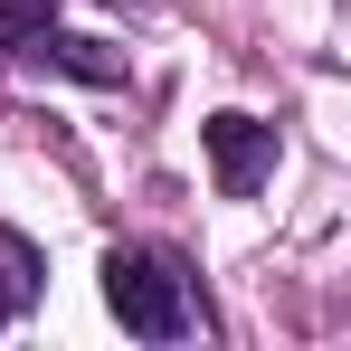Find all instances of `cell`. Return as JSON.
Segmentation results:
<instances>
[{
    "label": "cell",
    "instance_id": "obj_1",
    "mask_svg": "<svg viewBox=\"0 0 351 351\" xmlns=\"http://www.w3.org/2000/svg\"><path fill=\"white\" fill-rule=\"evenodd\" d=\"M105 313L143 342H180L190 332V285H180L171 256H143V247H114L105 256Z\"/></svg>",
    "mask_w": 351,
    "mask_h": 351
},
{
    "label": "cell",
    "instance_id": "obj_2",
    "mask_svg": "<svg viewBox=\"0 0 351 351\" xmlns=\"http://www.w3.org/2000/svg\"><path fill=\"white\" fill-rule=\"evenodd\" d=\"M209 171H219L228 199H256L266 171H276V123H256V114H209Z\"/></svg>",
    "mask_w": 351,
    "mask_h": 351
},
{
    "label": "cell",
    "instance_id": "obj_3",
    "mask_svg": "<svg viewBox=\"0 0 351 351\" xmlns=\"http://www.w3.org/2000/svg\"><path fill=\"white\" fill-rule=\"evenodd\" d=\"M29 48H38V58H58L66 76H95V86H114V76H123V58H105L95 38H48V29H38Z\"/></svg>",
    "mask_w": 351,
    "mask_h": 351
},
{
    "label": "cell",
    "instance_id": "obj_4",
    "mask_svg": "<svg viewBox=\"0 0 351 351\" xmlns=\"http://www.w3.org/2000/svg\"><path fill=\"white\" fill-rule=\"evenodd\" d=\"M48 19H58V0H0V48H29Z\"/></svg>",
    "mask_w": 351,
    "mask_h": 351
},
{
    "label": "cell",
    "instance_id": "obj_5",
    "mask_svg": "<svg viewBox=\"0 0 351 351\" xmlns=\"http://www.w3.org/2000/svg\"><path fill=\"white\" fill-rule=\"evenodd\" d=\"M29 266H38V256H29V237L0 228V294H10V304H29V294H38V276H29Z\"/></svg>",
    "mask_w": 351,
    "mask_h": 351
},
{
    "label": "cell",
    "instance_id": "obj_6",
    "mask_svg": "<svg viewBox=\"0 0 351 351\" xmlns=\"http://www.w3.org/2000/svg\"><path fill=\"white\" fill-rule=\"evenodd\" d=\"M0 323H10V294H0Z\"/></svg>",
    "mask_w": 351,
    "mask_h": 351
}]
</instances>
